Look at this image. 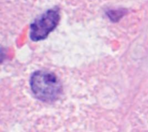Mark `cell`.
<instances>
[{
	"mask_svg": "<svg viewBox=\"0 0 148 132\" xmlns=\"http://www.w3.org/2000/svg\"><path fill=\"white\" fill-rule=\"evenodd\" d=\"M30 86L34 95L44 102L56 100L62 92L61 83L55 74L47 71H36L30 78Z\"/></svg>",
	"mask_w": 148,
	"mask_h": 132,
	"instance_id": "cell-1",
	"label": "cell"
},
{
	"mask_svg": "<svg viewBox=\"0 0 148 132\" xmlns=\"http://www.w3.org/2000/svg\"><path fill=\"white\" fill-rule=\"evenodd\" d=\"M61 15L58 7L55 6L45 10L37 16L29 26V37L33 42L44 40L56 28Z\"/></svg>",
	"mask_w": 148,
	"mask_h": 132,
	"instance_id": "cell-2",
	"label": "cell"
},
{
	"mask_svg": "<svg viewBox=\"0 0 148 132\" xmlns=\"http://www.w3.org/2000/svg\"><path fill=\"white\" fill-rule=\"evenodd\" d=\"M127 10L124 8H115V9H109L106 11V15L111 22H119L126 14Z\"/></svg>",
	"mask_w": 148,
	"mask_h": 132,
	"instance_id": "cell-3",
	"label": "cell"
}]
</instances>
